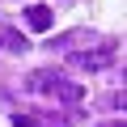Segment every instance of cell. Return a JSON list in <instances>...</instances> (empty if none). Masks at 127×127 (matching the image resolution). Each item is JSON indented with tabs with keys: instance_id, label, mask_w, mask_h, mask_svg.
<instances>
[{
	"instance_id": "obj_1",
	"label": "cell",
	"mask_w": 127,
	"mask_h": 127,
	"mask_svg": "<svg viewBox=\"0 0 127 127\" xmlns=\"http://www.w3.org/2000/svg\"><path fill=\"white\" fill-rule=\"evenodd\" d=\"M114 64V51L102 47V51H76L72 55V68H110Z\"/></svg>"
},
{
	"instance_id": "obj_2",
	"label": "cell",
	"mask_w": 127,
	"mask_h": 127,
	"mask_svg": "<svg viewBox=\"0 0 127 127\" xmlns=\"http://www.w3.org/2000/svg\"><path fill=\"white\" fill-rule=\"evenodd\" d=\"M47 93H55L59 102H81V97H85V89H81L76 81H64V76H51V85H47Z\"/></svg>"
},
{
	"instance_id": "obj_3",
	"label": "cell",
	"mask_w": 127,
	"mask_h": 127,
	"mask_svg": "<svg viewBox=\"0 0 127 127\" xmlns=\"http://www.w3.org/2000/svg\"><path fill=\"white\" fill-rule=\"evenodd\" d=\"M51 21H55V13H51L47 4H30V9H26V26H30V30H51Z\"/></svg>"
},
{
	"instance_id": "obj_4",
	"label": "cell",
	"mask_w": 127,
	"mask_h": 127,
	"mask_svg": "<svg viewBox=\"0 0 127 127\" xmlns=\"http://www.w3.org/2000/svg\"><path fill=\"white\" fill-rule=\"evenodd\" d=\"M0 42H4L9 51H17V55H21V51H30V42H26L17 30H4V34H0Z\"/></svg>"
},
{
	"instance_id": "obj_5",
	"label": "cell",
	"mask_w": 127,
	"mask_h": 127,
	"mask_svg": "<svg viewBox=\"0 0 127 127\" xmlns=\"http://www.w3.org/2000/svg\"><path fill=\"white\" fill-rule=\"evenodd\" d=\"M13 127H34V119H30V114H17V119H13Z\"/></svg>"
},
{
	"instance_id": "obj_6",
	"label": "cell",
	"mask_w": 127,
	"mask_h": 127,
	"mask_svg": "<svg viewBox=\"0 0 127 127\" xmlns=\"http://www.w3.org/2000/svg\"><path fill=\"white\" fill-rule=\"evenodd\" d=\"M97 127H123V123H97Z\"/></svg>"
}]
</instances>
